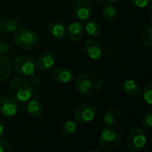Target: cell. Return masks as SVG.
Wrapping results in <instances>:
<instances>
[{"label": "cell", "mask_w": 152, "mask_h": 152, "mask_svg": "<svg viewBox=\"0 0 152 152\" xmlns=\"http://www.w3.org/2000/svg\"><path fill=\"white\" fill-rule=\"evenodd\" d=\"M8 51H9L8 45L4 41H3V40L0 39V56L6 54L8 53Z\"/></svg>", "instance_id": "obj_28"}, {"label": "cell", "mask_w": 152, "mask_h": 152, "mask_svg": "<svg viewBox=\"0 0 152 152\" xmlns=\"http://www.w3.org/2000/svg\"><path fill=\"white\" fill-rule=\"evenodd\" d=\"M27 110L30 117L39 118L44 112V105L42 102L37 98H34L31 100L29 99L27 106Z\"/></svg>", "instance_id": "obj_14"}, {"label": "cell", "mask_w": 152, "mask_h": 152, "mask_svg": "<svg viewBox=\"0 0 152 152\" xmlns=\"http://www.w3.org/2000/svg\"><path fill=\"white\" fill-rule=\"evenodd\" d=\"M93 7L90 0H76L73 5V12L77 19L86 20L92 14Z\"/></svg>", "instance_id": "obj_8"}, {"label": "cell", "mask_w": 152, "mask_h": 152, "mask_svg": "<svg viewBox=\"0 0 152 152\" xmlns=\"http://www.w3.org/2000/svg\"><path fill=\"white\" fill-rule=\"evenodd\" d=\"M52 76L54 80H56L57 82L61 83V84L71 83L74 79L73 73L69 69H68L66 68H62V67L55 68L53 70Z\"/></svg>", "instance_id": "obj_12"}, {"label": "cell", "mask_w": 152, "mask_h": 152, "mask_svg": "<svg viewBox=\"0 0 152 152\" xmlns=\"http://www.w3.org/2000/svg\"><path fill=\"white\" fill-rule=\"evenodd\" d=\"M4 122L0 120V136L4 134Z\"/></svg>", "instance_id": "obj_29"}, {"label": "cell", "mask_w": 152, "mask_h": 152, "mask_svg": "<svg viewBox=\"0 0 152 152\" xmlns=\"http://www.w3.org/2000/svg\"><path fill=\"white\" fill-rule=\"evenodd\" d=\"M123 141L122 131L116 126H108L105 127L99 138V148L103 151H110L118 148Z\"/></svg>", "instance_id": "obj_2"}, {"label": "cell", "mask_w": 152, "mask_h": 152, "mask_svg": "<svg viewBox=\"0 0 152 152\" xmlns=\"http://www.w3.org/2000/svg\"><path fill=\"white\" fill-rule=\"evenodd\" d=\"M96 1H99V0H96Z\"/></svg>", "instance_id": "obj_32"}, {"label": "cell", "mask_w": 152, "mask_h": 152, "mask_svg": "<svg viewBox=\"0 0 152 152\" xmlns=\"http://www.w3.org/2000/svg\"><path fill=\"white\" fill-rule=\"evenodd\" d=\"M85 31L87 33V35L91 37H97L102 31L101 26L96 21H89L86 23Z\"/></svg>", "instance_id": "obj_22"}, {"label": "cell", "mask_w": 152, "mask_h": 152, "mask_svg": "<svg viewBox=\"0 0 152 152\" xmlns=\"http://www.w3.org/2000/svg\"><path fill=\"white\" fill-rule=\"evenodd\" d=\"M8 93L15 102H26L33 94V89L30 83L23 77H15L9 85Z\"/></svg>", "instance_id": "obj_3"}, {"label": "cell", "mask_w": 152, "mask_h": 152, "mask_svg": "<svg viewBox=\"0 0 152 152\" xmlns=\"http://www.w3.org/2000/svg\"><path fill=\"white\" fill-rule=\"evenodd\" d=\"M123 91L129 96H137L141 93V86L134 79H127L123 84Z\"/></svg>", "instance_id": "obj_17"}, {"label": "cell", "mask_w": 152, "mask_h": 152, "mask_svg": "<svg viewBox=\"0 0 152 152\" xmlns=\"http://www.w3.org/2000/svg\"><path fill=\"white\" fill-rule=\"evenodd\" d=\"M121 118V112L117 107H110L105 112L103 117V122L107 126H113L117 124Z\"/></svg>", "instance_id": "obj_16"}, {"label": "cell", "mask_w": 152, "mask_h": 152, "mask_svg": "<svg viewBox=\"0 0 152 152\" xmlns=\"http://www.w3.org/2000/svg\"><path fill=\"white\" fill-rule=\"evenodd\" d=\"M140 40L142 43L147 46V47H151L152 46V26L151 24L145 25L140 31L139 34Z\"/></svg>", "instance_id": "obj_19"}, {"label": "cell", "mask_w": 152, "mask_h": 152, "mask_svg": "<svg viewBox=\"0 0 152 152\" xmlns=\"http://www.w3.org/2000/svg\"><path fill=\"white\" fill-rule=\"evenodd\" d=\"M142 124L144 127L146 128H151L152 127V112L150 110L148 112H146L142 118Z\"/></svg>", "instance_id": "obj_25"}, {"label": "cell", "mask_w": 152, "mask_h": 152, "mask_svg": "<svg viewBox=\"0 0 152 152\" xmlns=\"http://www.w3.org/2000/svg\"><path fill=\"white\" fill-rule=\"evenodd\" d=\"M3 26H4V23H3V20L0 19V31L3 29Z\"/></svg>", "instance_id": "obj_30"}, {"label": "cell", "mask_w": 152, "mask_h": 152, "mask_svg": "<svg viewBox=\"0 0 152 152\" xmlns=\"http://www.w3.org/2000/svg\"><path fill=\"white\" fill-rule=\"evenodd\" d=\"M48 31L50 36L57 40H61L66 36V28L61 22L59 21L51 22L48 26Z\"/></svg>", "instance_id": "obj_15"}, {"label": "cell", "mask_w": 152, "mask_h": 152, "mask_svg": "<svg viewBox=\"0 0 152 152\" xmlns=\"http://www.w3.org/2000/svg\"><path fill=\"white\" fill-rule=\"evenodd\" d=\"M147 142V134L145 131L139 127L132 128L126 137V146L130 151L138 152L142 151Z\"/></svg>", "instance_id": "obj_5"}, {"label": "cell", "mask_w": 152, "mask_h": 152, "mask_svg": "<svg viewBox=\"0 0 152 152\" xmlns=\"http://www.w3.org/2000/svg\"><path fill=\"white\" fill-rule=\"evenodd\" d=\"M37 65L39 69L43 71L49 70L54 65V55L50 51H45L42 53L37 61Z\"/></svg>", "instance_id": "obj_13"}, {"label": "cell", "mask_w": 152, "mask_h": 152, "mask_svg": "<svg viewBox=\"0 0 152 152\" xmlns=\"http://www.w3.org/2000/svg\"><path fill=\"white\" fill-rule=\"evenodd\" d=\"M13 69L20 75L33 77L36 72V64L30 56L28 55H20L14 58L12 61Z\"/></svg>", "instance_id": "obj_6"}, {"label": "cell", "mask_w": 152, "mask_h": 152, "mask_svg": "<svg viewBox=\"0 0 152 152\" xmlns=\"http://www.w3.org/2000/svg\"><path fill=\"white\" fill-rule=\"evenodd\" d=\"M103 84V78L100 74L86 72L77 77L75 82V87L81 95L92 96L101 91Z\"/></svg>", "instance_id": "obj_1"}, {"label": "cell", "mask_w": 152, "mask_h": 152, "mask_svg": "<svg viewBox=\"0 0 152 152\" xmlns=\"http://www.w3.org/2000/svg\"><path fill=\"white\" fill-rule=\"evenodd\" d=\"M66 33H67L68 39H69V42L77 43V42L80 41L83 38L85 30H84L83 25L80 22L74 21V22H71L69 25Z\"/></svg>", "instance_id": "obj_11"}, {"label": "cell", "mask_w": 152, "mask_h": 152, "mask_svg": "<svg viewBox=\"0 0 152 152\" xmlns=\"http://www.w3.org/2000/svg\"><path fill=\"white\" fill-rule=\"evenodd\" d=\"M84 50L86 55L94 61H98L102 56V45L96 40H94V39L86 40L84 45Z\"/></svg>", "instance_id": "obj_10"}, {"label": "cell", "mask_w": 152, "mask_h": 152, "mask_svg": "<svg viewBox=\"0 0 152 152\" xmlns=\"http://www.w3.org/2000/svg\"><path fill=\"white\" fill-rule=\"evenodd\" d=\"M14 42L19 48L22 50H30L37 45L38 38L36 33L31 29L28 28H21L15 31Z\"/></svg>", "instance_id": "obj_4"}, {"label": "cell", "mask_w": 152, "mask_h": 152, "mask_svg": "<svg viewBox=\"0 0 152 152\" xmlns=\"http://www.w3.org/2000/svg\"><path fill=\"white\" fill-rule=\"evenodd\" d=\"M131 2L139 8H144L151 4V0H131Z\"/></svg>", "instance_id": "obj_27"}, {"label": "cell", "mask_w": 152, "mask_h": 152, "mask_svg": "<svg viewBox=\"0 0 152 152\" xmlns=\"http://www.w3.org/2000/svg\"><path fill=\"white\" fill-rule=\"evenodd\" d=\"M142 97L144 99V101L149 104H152V85L149 84L147 85L144 89H143V93H142Z\"/></svg>", "instance_id": "obj_24"}, {"label": "cell", "mask_w": 152, "mask_h": 152, "mask_svg": "<svg viewBox=\"0 0 152 152\" xmlns=\"http://www.w3.org/2000/svg\"><path fill=\"white\" fill-rule=\"evenodd\" d=\"M3 28L6 33H13L19 28V22L14 19H9L4 23Z\"/></svg>", "instance_id": "obj_23"}, {"label": "cell", "mask_w": 152, "mask_h": 152, "mask_svg": "<svg viewBox=\"0 0 152 152\" xmlns=\"http://www.w3.org/2000/svg\"><path fill=\"white\" fill-rule=\"evenodd\" d=\"M102 15L106 20L112 21L118 16V9L112 4H107L102 10Z\"/></svg>", "instance_id": "obj_20"}, {"label": "cell", "mask_w": 152, "mask_h": 152, "mask_svg": "<svg viewBox=\"0 0 152 152\" xmlns=\"http://www.w3.org/2000/svg\"><path fill=\"white\" fill-rule=\"evenodd\" d=\"M96 107L90 102H84L79 104L74 110L75 119L81 123L86 124L93 121L96 116Z\"/></svg>", "instance_id": "obj_7"}, {"label": "cell", "mask_w": 152, "mask_h": 152, "mask_svg": "<svg viewBox=\"0 0 152 152\" xmlns=\"http://www.w3.org/2000/svg\"><path fill=\"white\" fill-rule=\"evenodd\" d=\"M77 129V126L74 120L69 119L63 122L61 125V134L64 136H70L76 133Z\"/></svg>", "instance_id": "obj_21"}, {"label": "cell", "mask_w": 152, "mask_h": 152, "mask_svg": "<svg viewBox=\"0 0 152 152\" xmlns=\"http://www.w3.org/2000/svg\"><path fill=\"white\" fill-rule=\"evenodd\" d=\"M110 3H116V2H119V1H122V0H107Z\"/></svg>", "instance_id": "obj_31"}, {"label": "cell", "mask_w": 152, "mask_h": 152, "mask_svg": "<svg viewBox=\"0 0 152 152\" xmlns=\"http://www.w3.org/2000/svg\"><path fill=\"white\" fill-rule=\"evenodd\" d=\"M12 151V148L11 143L7 140L0 137V152H11Z\"/></svg>", "instance_id": "obj_26"}, {"label": "cell", "mask_w": 152, "mask_h": 152, "mask_svg": "<svg viewBox=\"0 0 152 152\" xmlns=\"http://www.w3.org/2000/svg\"><path fill=\"white\" fill-rule=\"evenodd\" d=\"M12 64L7 60V58L4 57L3 55L0 56V83L4 82L9 78L12 73Z\"/></svg>", "instance_id": "obj_18"}, {"label": "cell", "mask_w": 152, "mask_h": 152, "mask_svg": "<svg viewBox=\"0 0 152 152\" xmlns=\"http://www.w3.org/2000/svg\"><path fill=\"white\" fill-rule=\"evenodd\" d=\"M18 112V105L16 102L8 96H1L0 97V114L7 117L12 118L15 116Z\"/></svg>", "instance_id": "obj_9"}]
</instances>
